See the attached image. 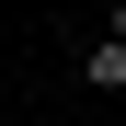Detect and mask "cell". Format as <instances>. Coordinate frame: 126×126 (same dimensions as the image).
Here are the masks:
<instances>
[{"label": "cell", "instance_id": "cell-1", "mask_svg": "<svg viewBox=\"0 0 126 126\" xmlns=\"http://www.w3.org/2000/svg\"><path fill=\"white\" fill-rule=\"evenodd\" d=\"M80 80H92V92H126V34H92V46H80Z\"/></svg>", "mask_w": 126, "mask_h": 126}, {"label": "cell", "instance_id": "cell-2", "mask_svg": "<svg viewBox=\"0 0 126 126\" xmlns=\"http://www.w3.org/2000/svg\"><path fill=\"white\" fill-rule=\"evenodd\" d=\"M103 34H126V0H103Z\"/></svg>", "mask_w": 126, "mask_h": 126}]
</instances>
